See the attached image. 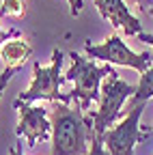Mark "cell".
Listing matches in <instances>:
<instances>
[{"label":"cell","instance_id":"obj_9","mask_svg":"<svg viewBox=\"0 0 153 155\" xmlns=\"http://www.w3.org/2000/svg\"><path fill=\"white\" fill-rule=\"evenodd\" d=\"M30 56H32V48L24 39H13V41H7L0 48V58L9 69H20Z\"/></svg>","mask_w":153,"mask_h":155},{"label":"cell","instance_id":"obj_19","mask_svg":"<svg viewBox=\"0 0 153 155\" xmlns=\"http://www.w3.org/2000/svg\"><path fill=\"white\" fill-rule=\"evenodd\" d=\"M149 13H151V15H153V9H151V11H149Z\"/></svg>","mask_w":153,"mask_h":155},{"label":"cell","instance_id":"obj_1","mask_svg":"<svg viewBox=\"0 0 153 155\" xmlns=\"http://www.w3.org/2000/svg\"><path fill=\"white\" fill-rule=\"evenodd\" d=\"M52 155H86L88 140L95 138L93 121L82 114V108L67 104H52Z\"/></svg>","mask_w":153,"mask_h":155},{"label":"cell","instance_id":"obj_20","mask_svg":"<svg viewBox=\"0 0 153 155\" xmlns=\"http://www.w3.org/2000/svg\"><path fill=\"white\" fill-rule=\"evenodd\" d=\"M151 134H153V125H151Z\"/></svg>","mask_w":153,"mask_h":155},{"label":"cell","instance_id":"obj_3","mask_svg":"<svg viewBox=\"0 0 153 155\" xmlns=\"http://www.w3.org/2000/svg\"><path fill=\"white\" fill-rule=\"evenodd\" d=\"M61 67H63V52L56 48L52 52V65L41 67L39 63L32 65V82L26 93L17 97V101L30 104V101H52V104H71V95L61 93V84L65 78H61Z\"/></svg>","mask_w":153,"mask_h":155},{"label":"cell","instance_id":"obj_6","mask_svg":"<svg viewBox=\"0 0 153 155\" xmlns=\"http://www.w3.org/2000/svg\"><path fill=\"white\" fill-rule=\"evenodd\" d=\"M145 106L147 104L131 106L125 119L101 136V142L110 155H134V147L149 136L147 131H140V116L145 112Z\"/></svg>","mask_w":153,"mask_h":155},{"label":"cell","instance_id":"obj_14","mask_svg":"<svg viewBox=\"0 0 153 155\" xmlns=\"http://www.w3.org/2000/svg\"><path fill=\"white\" fill-rule=\"evenodd\" d=\"M127 2H134V5H138L140 7V11H151L153 9V0H127Z\"/></svg>","mask_w":153,"mask_h":155},{"label":"cell","instance_id":"obj_11","mask_svg":"<svg viewBox=\"0 0 153 155\" xmlns=\"http://www.w3.org/2000/svg\"><path fill=\"white\" fill-rule=\"evenodd\" d=\"M24 13H26V0H2V5H0V15L22 17Z\"/></svg>","mask_w":153,"mask_h":155},{"label":"cell","instance_id":"obj_15","mask_svg":"<svg viewBox=\"0 0 153 155\" xmlns=\"http://www.w3.org/2000/svg\"><path fill=\"white\" fill-rule=\"evenodd\" d=\"M69 7H71V15H73V17L80 15V11H82V0H69Z\"/></svg>","mask_w":153,"mask_h":155},{"label":"cell","instance_id":"obj_10","mask_svg":"<svg viewBox=\"0 0 153 155\" xmlns=\"http://www.w3.org/2000/svg\"><path fill=\"white\" fill-rule=\"evenodd\" d=\"M151 97H153V65H151L149 71H145V73L140 75V82H138L136 93H134V97H131L129 108L136 106V104H147Z\"/></svg>","mask_w":153,"mask_h":155},{"label":"cell","instance_id":"obj_12","mask_svg":"<svg viewBox=\"0 0 153 155\" xmlns=\"http://www.w3.org/2000/svg\"><path fill=\"white\" fill-rule=\"evenodd\" d=\"M86 155H110V153L106 151L104 142H101V136H97V134H95V138L91 140V151H88Z\"/></svg>","mask_w":153,"mask_h":155},{"label":"cell","instance_id":"obj_2","mask_svg":"<svg viewBox=\"0 0 153 155\" xmlns=\"http://www.w3.org/2000/svg\"><path fill=\"white\" fill-rule=\"evenodd\" d=\"M134 93H136V86L129 82H123L119 78V73L112 69L104 78L101 88H99V110L91 112L93 131L97 136H104L114 125V121L119 119L123 104L129 97H134Z\"/></svg>","mask_w":153,"mask_h":155},{"label":"cell","instance_id":"obj_13","mask_svg":"<svg viewBox=\"0 0 153 155\" xmlns=\"http://www.w3.org/2000/svg\"><path fill=\"white\" fill-rule=\"evenodd\" d=\"M17 73V69H9V67H5V71L0 73V95H2V91L7 88V84H9V80Z\"/></svg>","mask_w":153,"mask_h":155},{"label":"cell","instance_id":"obj_5","mask_svg":"<svg viewBox=\"0 0 153 155\" xmlns=\"http://www.w3.org/2000/svg\"><path fill=\"white\" fill-rule=\"evenodd\" d=\"M84 52L91 58H99V61L110 63V65L131 67V69H136L140 75L145 71H149L151 65H153V52H131L125 45V41H121L119 35H110L99 45L84 43Z\"/></svg>","mask_w":153,"mask_h":155},{"label":"cell","instance_id":"obj_8","mask_svg":"<svg viewBox=\"0 0 153 155\" xmlns=\"http://www.w3.org/2000/svg\"><path fill=\"white\" fill-rule=\"evenodd\" d=\"M95 7L106 22L112 24V28H121L125 35H134V37L142 32V24L138 22V17L129 13L123 0H95Z\"/></svg>","mask_w":153,"mask_h":155},{"label":"cell","instance_id":"obj_18","mask_svg":"<svg viewBox=\"0 0 153 155\" xmlns=\"http://www.w3.org/2000/svg\"><path fill=\"white\" fill-rule=\"evenodd\" d=\"M9 155H24V149H22V144L17 142V144H13L11 149H9Z\"/></svg>","mask_w":153,"mask_h":155},{"label":"cell","instance_id":"obj_21","mask_svg":"<svg viewBox=\"0 0 153 155\" xmlns=\"http://www.w3.org/2000/svg\"><path fill=\"white\" fill-rule=\"evenodd\" d=\"M0 5H2V0H0Z\"/></svg>","mask_w":153,"mask_h":155},{"label":"cell","instance_id":"obj_16","mask_svg":"<svg viewBox=\"0 0 153 155\" xmlns=\"http://www.w3.org/2000/svg\"><path fill=\"white\" fill-rule=\"evenodd\" d=\"M11 37H17V30H9V32H5L2 28H0V48H2V45L7 43V39H11Z\"/></svg>","mask_w":153,"mask_h":155},{"label":"cell","instance_id":"obj_17","mask_svg":"<svg viewBox=\"0 0 153 155\" xmlns=\"http://www.w3.org/2000/svg\"><path fill=\"white\" fill-rule=\"evenodd\" d=\"M138 41H142V43H149V45H153V35H149V32H140V35H138Z\"/></svg>","mask_w":153,"mask_h":155},{"label":"cell","instance_id":"obj_4","mask_svg":"<svg viewBox=\"0 0 153 155\" xmlns=\"http://www.w3.org/2000/svg\"><path fill=\"white\" fill-rule=\"evenodd\" d=\"M71 67L69 71L63 75L65 82H75V88L69 93L71 99L78 104L82 110H88V106L99 99V88L104 78L112 71V67L108 65H95L93 61L82 58L78 52H71Z\"/></svg>","mask_w":153,"mask_h":155},{"label":"cell","instance_id":"obj_7","mask_svg":"<svg viewBox=\"0 0 153 155\" xmlns=\"http://www.w3.org/2000/svg\"><path fill=\"white\" fill-rule=\"evenodd\" d=\"M13 108L20 112V123L15 127L17 136H24L26 144L32 149L37 147V142H43L50 138V110L41 108V106H30V104H22V101H13Z\"/></svg>","mask_w":153,"mask_h":155}]
</instances>
